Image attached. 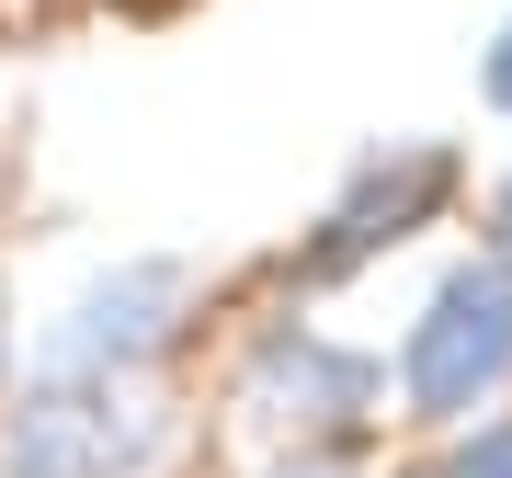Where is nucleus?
Masks as SVG:
<instances>
[{
  "label": "nucleus",
  "instance_id": "39448f33",
  "mask_svg": "<svg viewBox=\"0 0 512 478\" xmlns=\"http://www.w3.org/2000/svg\"><path fill=\"white\" fill-rule=\"evenodd\" d=\"M365 399H376V365L342 353V342H319V331H274L262 365H251V410H262V422H296V433L365 422Z\"/></svg>",
  "mask_w": 512,
  "mask_h": 478
},
{
  "label": "nucleus",
  "instance_id": "20e7f679",
  "mask_svg": "<svg viewBox=\"0 0 512 478\" xmlns=\"http://www.w3.org/2000/svg\"><path fill=\"white\" fill-rule=\"evenodd\" d=\"M456 194V160L444 148H387V160L353 171V194L330 205V228H319V251H308V274H353V262H376V251H399V239L433 217V205Z\"/></svg>",
  "mask_w": 512,
  "mask_h": 478
},
{
  "label": "nucleus",
  "instance_id": "f257e3e1",
  "mask_svg": "<svg viewBox=\"0 0 512 478\" xmlns=\"http://www.w3.org/2000/svg\"><path fill=\"white\" fill-rule=\"evenodd\" d=\"M160 444L137 376H35L0 410V478H126Z\"/></svg>",
  "mask_w": 512,
  "mask_h": 478
},
{
  "label": "nucleus",
  "instance_id": "f03ea898",
  "mask_svg": "<svg viewBox=\"0 0 512 478\" xmlns=\"http://www.w3.org/2000/svg\"><path fill=\"white\" fill-rule=\"evenodd\" d=\"M512 376V262L478 251L433 285V308L410 319V353H399V387L421 422H467L478 399Z\"/></svg>",
  "mask_w": 512,
  "mask_h": 478
},
{
  "label": "nucleus",
  "instance_id": "1a4fd4ad",
  "mask_svg": "<svg viewBox=\"0 0 512 478\" xmlns=\"http://www.w3.org/2000/svg\"><path fill=\"white\" fill-rule=\"evenodd\" d=\"M490 228H501V262H512V183H501V205H490Z\"/></svg>",
  "mask_w": 512,
  "mask_h": 478
},
{
  "label": "nucleus",
  "instance_id": "423d86ee",
  "mask_svg": "<svg viewBox=\"0 0 512 478\" xmlns=\"http://www.w3.org/2000/svg\"><path fill=\"white\" fill-rule=\"evenodd\" d=\"M433 478H512V422H478V444H456Z\"/></svg>",
  "mask_w": 512,
  "mask_h": 478
},
{
  "label": "nucleus",
  "instance_id": "7ed1b4c3",
  "mask_svg": "<svg viewBox=\"0 0 512 478\" xmlns=\"http://www.w3.org/2000/svg\"><path fill=\"white\" fill-rule=\"evenodd\" d=\"M171 308H183V262H126V274H103L46 331V376H137L148 353L171 342Z\"/></svg>",
  "mask_w": 512,
  "mask_h": 478
},
{
  "label": "nucleus",
  "instance_id": "0eeeda50",
  "mask_svg": "<svg viewBox=\"0 0 512 478\" xmlns=\"http://www.w3.org/2000/svg\"><path fill=\"white\" fill-rule=\"evenodd\" d=\"M478 92H490V103L512 114V23H501V35H490V57H478Z\"/></svg>",
  "mask_w": 512,
  "mask_h": 478
},
{
  "label": "nucleus",
  "instance_id": "6e6552de",
  "mask_svg": "<svg viewBox=\"0 0 512 478\" xmlns=\"http://www.w3.org/2000/svg\"><path fill=\"white\" fill-rule=\"evenodd\" d=\"M274 478H353L342 456H296V467H274Z\"/></svg>",
  "mask_w": 512,
  "mask_h": 478
},
{
  "label": "nucleus",
  "instance_id": "9d476101",
  "mask_svg": "<svg viewBox=\"0 0 512 478\" xmlns=\"http://www.w3.org/2000/svg\"><path fill=\"white\" fill-rule=\"evenodd\" d=\"M0 365H12V331H0Z\"/></svg>",
  "mask_w": 512,
  "mask_h": 478
}]
</instances>
